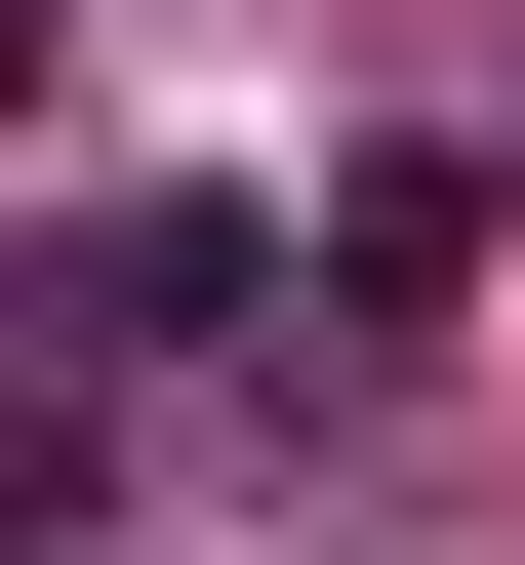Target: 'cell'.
Instances as JSON below:
<instances>
[{"label": "cell", "instance_id": "1", "mask_svg": "<svg viewBox=\"0 0 525 565\" xmlns=\"http://www.w3.org/2000/svg\"><path fill=\"white\" fill-rule=\"evenodd\" d=\"M283 282H324L283 202H82V243H41V323H82V404H122V364H243Z\"/></svg>", "mask_w": 525, "mask_h": 565}]
</instances>
